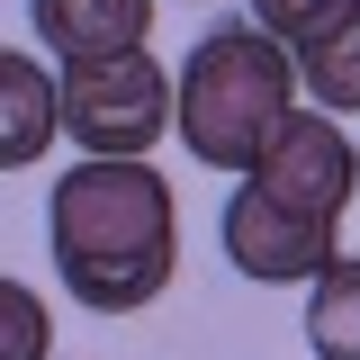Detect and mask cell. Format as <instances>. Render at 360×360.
Listing matches in <instances>:
<instances>
[{
  "label": "cell",
  "instance_id": "1",
  "mask_svg": "<svg viewBox=\"0 0 360 360\" xmlns=\"http://www.w3.org/2000/svg\"><path fill=\"white\" fill-rule=\"evenodd\" d=\"M54 270L90 315H135L180 270V207L153 162H72L45 198Z\"/></svg>",
  "mask_w": 360,
  "mask_h": 360
},
{
  "label": "cell",
  "instance_id": "2",
  "mask_svg": "<svg viewBox=\"0 0 360 360\" xmlns=\"http://www.w3.org/2000/svg\"><path fill=\"white\" fill-rule=\"evenodd\" d=\"M297 108V54L270 37L262 18H225L189 45L180 63V144L207 172H252L279 117Z\"/></svg>",
  "mask_w": 360,
  "mask_h": 360
},
{
  "label": "cell",
  "instance_id": "3",
  "mask_svg": "<svg viewBox=\"0 0 360 360\" xmlns=\"http://www.w3.org/2000/svg\"><path fill=\"white\" fill-rule=\"evenodd\" d=\"M172 127H180V90L144 45L63 63V135L90 162H144Z\"/></svg>",
  "mask_w": 360,
  "mask_h": 360
},
{
  "label": "cell",
  "instance_id": "4",
  "mask_svg": "<svg viewBox=\"0 0 360 360\" xmlns=\"http://www.w3.org/2000/svg\"><path fill=\"white\" fill-rule=\"evenodd\" d=\"M243 180L262 189L270 207H288V217L342 225V207H352V189H360V144L333 127V108H288Z\"/></svg>",
  "mask_w": 360,
  "mask_h": 360
},
{
  "label": "cell",
  "instance_id": "5",
  "mask_svg": "<svg viewBox=\"0 0 360 360\" xmlns=\"http://www.w3.org/2000/svg\"><path fill=\"white\" fill-rule=\"evenodd\" d=\"M225 262L243 270V279H262V288H288V279H324V270L342 262V225H315V217H288V207H270L262 189L243 180L234 198H225Z\"/></svg>",
  "mask_w": 360,
  "mask_h": 360
},
{
  "label": "cell",
  "instance_id": "6",
  "mask_svg": "<svg viewBox=\"0 0 360 360\" xmlns=\"http://www.w3.org/2000/svg\"><path fill=\"white\" fill-rule=\"evenodd\" d=\"M27 27L37 45H54L63 63L82 54H127L153 37V0H27Z\"/></svg>",
  "mask_w": 360,
  "mask_h": 360
},
{
  "label": "cell",
  "instance_id": "7",
  "mask_svg": "<svg viewBox=\"0 0 360 360\" xmlns=\"http://www.w3.org/2000/svg\"><path fill=\"white\" fill-rule=\"evenodd\" d=\"M0 90H9V135H0V162H9V172H27L45 144H54V127H63V82H45L27 54H9V63H0Z\"/></svg>",
  "mask_w": 360,
  "mask_h": 360
},
{
  "label": "cell",
  "instance_id": "8",
  "mask_svg": "<svg viewBox=\"0 0 360 360\" xmlns=\"http://www.w3.org/2000/svg\"><path fill=\"white\" fill-rule=\"evenodd\" d=\"M307 342L315 360H360V262H333L307 288Z\"/></svg>",
  "mask_w": 360,
  "mask_h": 360
},
{
  "label": "cell",
  "instance_id": "9",
  "mask_svg": "<svg viewBox=\"0 0 360 360\" xmlns=\"http://www.w3.org/2000/svg\"><path fill=\"white\" fill-rule=\"evenodd\" d=\"M297 82L315 90V108H360V18L297 54Z\"/></svg>",
  "mask_w": 360,
  "mask_h": 360
},
{
  "label": "cell",
  "instance_id": "10",
  "mask_svg": "<svg viewBox=\"0 0 360 360\" xmlns=\"http://www.w3.org/2000/svg\"><path fill=\"white\" fill-rule=\"evenodd\" d=\"M252 18H262V27L288 45V54H307V45H324L333 27H352L360 0H252Z\"/></svg>",
  "mask_w": 360,
  "mask_h": 360
},
{
  "label": "cell",
  "instance_id": "11",
  "mask_svg": "<svg viewBox=\"0 0 360 360\" xmlns=\"http://www.w3.org/2000/svg\"><path fill=\"white\" fill-rule=\"evenodd\" d=\"M0 315H9V352H0V360H45V307L18 288V279L0 288Z\"/></svg>",
  "mask_w": 360,
  "mask_h": 360
}]
</instances>
